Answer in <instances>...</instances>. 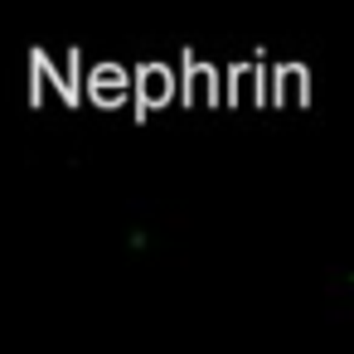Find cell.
I'll list each match as a JSON object with an SVG mask.
<instances>
[{
    "mask_svg": "<svg viewBox=\"0 0 354 354\" xmlns=\"http://www.w3.org/2000/svg\"><path fill=\"white\" fill-rule=\"evenodd\" d=\"M131 102L156 112V107H175L180 102V64H146L131 73Z\"/></svg>",
    "mask_w": 354,
    "mask_h": 354,
    "instance_id": "6da1fadb",
    "label": "cell"
},
{
    "mask_svg": "<svg viewBox=\"0 0 354 354\" xmlns=\"http://www.w3.org/2000/svg\"><path fill=\"white\" fill-rule=\"evenodd\" d=\"M218 107H262V64H233L218 68Z\"/></svg>",
    "mask_w": 354,
    "mask_h": 354,
    "instance_id": "7a4b0ae2",
    "label": "cell"
},
{
    "mask_svg": "<svg viewBox=\"0 0 354 354\" xmlns=\"http://www.w3.org/2000/svg\"><path fill=\"white\" fill-rule=\"evenodd\" d=\"M35 83H39V93L49 88V93H59L64 102L78 97V88H83L78 54H39V64H35Z\"/></svg>",
    "mask_w": 354,
    "mask_h": 354,
    "instance_id": "3957f363",
    "label": "cell"
},
{
    "mask_svg": "<svg viewBox=\"0 0 354 354\" xmlns=\"http://www.w3.org/2000/svg\"><path fill=\"white\" fill-rule=\"evenodd\" d=\"M180 102L185 107H218V68L214 64H180Z\"/></svg>",
    "mask_w": 354,
    "mask_h": 354,
    "instance_id": "277c9868",
    "label": "cell"
},
{
    "mask_svg": "<svg viewBox=\"0 0 354 354\" xmlns=\"http://www.w3.org/2000/svg\"><path fill=\"white\" fill-rule=\"evenodd\" d=\"M83 88H88V97H93L97 107H122V102H131V73H122L117 64L88 68Z\"/></svg>",
    "mask_w": 354,
    "mask_h": 354,
    "instance_id": "5b68a950",
    "label": "cell"
}]
</instances>
